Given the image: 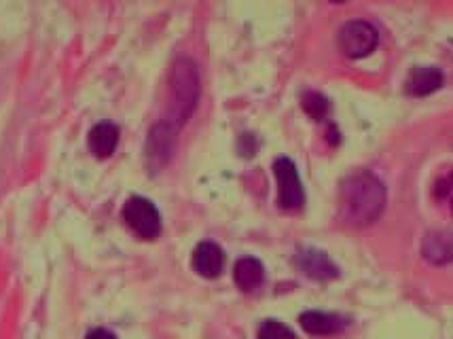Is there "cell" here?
I'll list each match as a JSON object with an SVG mask.
<instances>
[{
    "label": "cell",
    "mask_w": 453,
    "mask_h": 339,
    "mask_svg": "<svg viewBox=\"0 0 453 339\" xmlns=\"http://www.w3.org/2000/svg\"><path fill=\"white\" fill-rule=\"evenodd\" d=\"M342 217L354 227H366L381 217L386 208V187L373 172L358 170L348 174L339 193Z\"/></svg>",
    "instance_id": "6da1fadb"
},
{
    "label": "cell",
    "mask_w": 453,
    "mask_h": 339,
    "mask_svg": "<svg viewBox=\"0 0 453 339\" xmlns=\"http://www.w3.org/2000/svg\"><path fill=\"white\" fill-rule=\"evenodd\" d=\"M199 100V70L188 58H178L170 70V112L165 123L182 127L191 119Z\"/></svg>",
    "instance_id": "7a4b0ae2"
},
{
    "label": "cell",
    "mask_w": 453,
    "mask_h": 339,
    "mask_svg": "<svg viewBox=\"0 0 453 339\" xmlns=\"http://www.w3.org/2000/svg\"><path fill=\"white\" fill-rule=\"evenodd\" d=\"M123 219L127 227L142 240H155L161 234V214L147 197H129L123 206Z\"/></svg>",
    "instance_id": "3957f363"
},
{
    "label": "cell",
    "mask_w": 453,
    "mask_h": 339,
    "mask_svg": "<svg viewBox=\"0 0 453 339\" xmlns=\"http://www.w3.org/2000/svg\"><path fill=\"white\" fill-rule=\"evenodd\" d=\"M377 42H380V35L369 21L354 19L342 26L339 30V47L348 58L352 60H360V58L371 56L375 51Z\"/></svg>",
    "instance_id": "277c9868"
},
{
    "label": "cell",
    "mask_w": 453,
    "mask_h": 339,
    "mask_svg": "<svg viewBox=\"0 0 453 339\" xmlns=\"http://www.w3.org/2000/svg\"><path fill=\"white\" fill-rule=\"evenodd\" d=\"M273 174L278 181V204L284 210H296L303 206L305 193L303 185H301L299 172L293 159L288 158H278L273 164Z\"/></svg>",
    "instance_id": "5b68a950"
},
{
    "label": "cell",
    "mask_w": 453,
    "mask_h": 339,
    "mask_svg": "<svg viewBox=\"0 0 453 339\" xmlns=\"http://www.w3.org/2000/svg\"><path fill=\"white\" fill-rule=\"evenodd\" d=\"M176 127L165 121H159L157 126L150 127L147 138V158L150 166H165L172 159L176 149Z\"/></svg>",
    "instance_id": "8992f818"
},
{
    "label": "cell",
    "mask_w": 453,
    "mask_h": 339,
    "mask_svg": "<svg viewBox=\"0 0 453 339\" xmlns=\"http://www.w3.org/2000/svg\"><path fill=\"white\" fill-rule=\"evenodd\" d=\"M422 255L430 266H449L453 263V231L434 229L426 234L422 242Z\"/></svg>",
    "instance_id": "52a82bcc"
},
{
    "label": "cell",
    "mask_w": 453,
    "mask_h": 339,
    "mask_svg": "<svg viewBox=\"0 0 453 339\" xmlns=\"http://www.w3.org/2000/svg\"><path fill=\"white\" fill-rule=\"evenodd\" d=\"M296 267L311 280H331L339 276L337 266L328 259L326 252L316 249H303L295 257Z\"/></svg>",
    "instance_id": "ba28073f"
},
{
    "label": "cell",
    "mask_w": 453,
    "mask_h": 339,
    "mask_svg": "<svg viewBox=\"0 0 453 339\" xmlns=\"http://www.w3.org/2000/svg\"><path fill=\"white\" fill-rule=\"evenodd\" d=\"M225 267V252L214 242H202L193 252V270L203 278H219Z\"/></svg>",
    "instance_id": "9c48e42d"
},
{
    "label": "cell",
    "mask_w": 453,
    "mask_h": 339,
    "mask_svg": "<svg viewBox=\"0 0 453 339\" xmlns=\"http://www.w3.org/2000/svg\"><path fill=\"white\" fill-rule=\"evenodd\" d=\"M443 73L434 66H419L413 68L407 77V94L415 96V98H422V96L434 94L436 89H441L443 85Z\"/></svg>",
    "instance_id": "30bf717a"
},
{
    "label": "cell",
    "mask_w": 453,
    "mask_h": 339,
    "mask_svg": "<svg viewBox=\"0 0 453 339\" xmlns=\"http://www.w3.org/2000/svg\"><path fill=\"white\" fill-rule=\"evenodd\" d=\"M301 327L310 333V335H337L345 329V320L337 314H326V312H303L301 314Z\"/></svg>",
    "instance_id": "8fae6325"
},
{
    "label": "cell",
    "mask_w": 453,
    "mask_h": 339,
    "mask_svg": "<svg viewBox=\"0 0 453 339\" xmlns=\"http://www.w3.org/2000/svg\"><path fill=\"white\" fill-rule=\"evenodd\" d=\"M119 144V127L111 121L96 123L89 132V149L96 158L106 159L115 153Z\"/></svg>",
    "instance_id": "7c38bea8"
},
{
    "label": "cell",
    "mask_w": 453,
    "mask_h": 339,
    "mask_svg": "<svg viewBox=\"0 0 453 339\" xmlns=\"http://www.w3.org/2000/svg\"><path fill=\"white\" fill-rule=\"evenodd\" d=\"M234 278L237 287L244 290V293H250V290H257L261 287L263 280H265V267L255 257H242L235 263Z\"/></svg>",
    "instance_id": "4fadbf2b"
},
{
    "label": "cell",
    "mask_w": 453,
    "mask_h": 339,
    "mask_svg": "<svg viewBox=\"0 0 453 339\" xmlns=\"http://www.w3.org/2000/svg\"><path fill=\"white\" fill-rule=\"evenodd\" d=\"M301 104H303V111L314 121H322L328 115V100L322 94H318V91H305Z\"/></svg>",
    "instance_id": "5bb4252c"
},
{
    "label": "cell",
    "mask_w": 453,
    "mask_h": 339,
    "mask_svg": "<svg viewBox=\"0 0 453 339\" xmlns=\"http://www.w3.org/2000/svg\"><path fill=\"white\" fill-rule=\"evenodd\" d=\"M258 339H296L288 327L278 320H265L258 329Z\"/></svg>",
    "instance_id": "9a60e30c"
},
{
    "label": "cell",
    "mask_w": 453,
    "mask_h": 339,
    "mask_svg": "<svg viewBox=\"0 0 453 339\" xmlns=\"http://www.w3.org/2000/svg\"><path fill=\"white\" fill-rule=\"evenodd\" d=\"M434 197L445 206H449L453 212V170L434 182Z\"/></svg>",
    "instance_id": "2e32d148"
},
{
    "label": "cell",
    "mask_w": 453,
    "mask_h": 339,
    "mask_svg": "<svg viewBox=\"0 0 453 339\" xmlns=\"http://www.w3.org/2000/svg\"><path fill=\"white\" fill-rule=\"evenodd\" d=\"M85 339H117L115 333H111L109 329H94L88 333V337Z\"/></svg>",
    "instance_id": "e0dca14e"
}]
</instances>
